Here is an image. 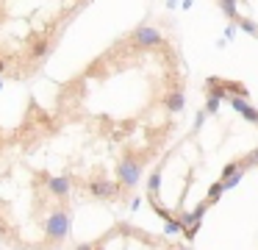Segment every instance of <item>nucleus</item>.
Returning <instances> with one entry per match:
<instances>
[{"mask_svg":"<svg viewBox=\"0 0 258 250\" xmlns=\"http://www.w3.org/2000/svg\"><path fill=\"white\" fill-rule=\"evenodd\" d=\"M78 203L56 147L53 117L31 109L0 147V244L61 250Z\"/></svg>","mask_w":258,"mask_h":250,"instance_id":"3","label":"nucleus"},{"mask_svg":"<svg viewBox=\"0 0 258 250\" xmlns=\"http://www.w3.org/2000/svg\"><path fill=\"white\" fill-rule=\"evenodd\" d=\"M86 0H0V81L28 78L53 56Z\"/></svg>","mask_w":258,"mask_h":250,"instance_id":"4","label":"nucleus"},{"mask_svg":"<svg viewBox=\"0 0 258 250\" xmlns=\"http://www.w3.org/2000/svg\"><path fill=\"white\" fill-rule=\"evenodd\" d=\"M3 139H6V133H3V131H0V147H3Z\"/></svg>","mask_w":258,"mask_h":250,"instance_id":"6","label":"nucleus"},{"mask_svg":"<svg viewBox=\"0 0 258 250\" xmlns=\"http://www.w3.org/2000/svg\"><path fill=\"white\" fill-rule=\"evenodd\" d=\"M75 250H189L183 242L172 239L169 233H156L147 228L117 222L108 231L97 233L95 239L78 244Z\"/></svg>","mask_w":258,"mask_h":250,"instance_id":"5","label":"nucleus"},{"mask_svg":"<svg viewBox=\"0 0 258 250\" xmlns=\"http://www.w3.org/2000/svg\"><path fill=\"white\" fill-rule=\"evenodd\" d=\"M186 81L172 42L136 25L56 100V147L81 203L119 206L161 159Z\"/></svg>","mask_w":258,"mask_h":250,"instance_id":"1","label":"nucleus"},{"mask_svg":"<svg viewBox=\"0 0 258 250\" xmlns=\"http://www.w3.org/2000/svg\"><path fill=\"white\" fill-rule=\"evenodd\" d=\"M252 170H258V109L244 83L211 75L186 136L147 172L145 200L167 228L191 239L208 211Z\"/></svg>","mask_w":258,"mask_h":250,"instance_id":"2","label":"nucleus"}]
</instances>
